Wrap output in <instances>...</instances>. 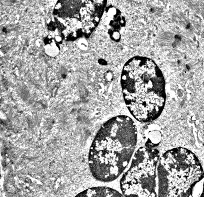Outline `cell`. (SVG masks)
<instances>
[{"mask_svg":"<svg viewBox=\"0 0 204 197\" xmlns=\"http://www.w3.org/2000/svg\"><path fill=\"white\" fill-rule=\"evenodd\" d=\"M157 197H193L196 185L204 178V171L193 152L182 147L166 151L157 167Z\"/></svg>","mask_w":204,"mask_h":197,"instance_id":"cell-3","label":"cell"},{"mask_svg":"<svg viewBox=\"0 0 204 197\" xmlns=\"http://www.w3.org/2000/svg\"><path fill=\"white\" fill-rule=\"evenodd\" d=\"M75 197H124L117 190L110 187L99 186L90 188L79 193Z\"/></svg>","mask_w":204,"mask_h":197,"instance_id":"cell-5","label":"cell"},{"mask_svg":"<svg viewBox=\"0 0 204 197\" xmlns=\"http://www.w3.org/2000/svg\"><path fill=\"white\" fill-rule=\"evenodd\" d=\"M124 101L133 117L151 122L160 116L166 100L165 79L154 61L135 56L124 65L121 76Z\"/></svg>","mask_w":204,"mask_h":197,"instance_id":"cell-2","label":"cell"},{"mask_svg":"<svg viewBox=\"0 0 204 197\" xmlns=\"http://www.w3.org/2000/svg\"><path fill=\"white\" fill-rule=\"evenodd\" d=\"M78 46L79 49L85 50L88 48V42L85 39H79L78 42Z\"/></svg>","mask_w":204,"mask_h":197,"instance_id":"cell-7","label":"cell"},{"mask_svg":"<svg viewBox=\"0 0 204 197\" xmlns=\"http://www.w3.org/2000/svg\"><path fill=\"white\" fill-rule=\"evenodd\" d=\"M160 152L151 147H142L136 150L128 170L120 181L124 197H157L156 170Z\"/></svg>","mask_w":204,"mask_h":197,"instance_id":"cell-4","label":"cell"},{"mask_svg":"<svg viewBox=\"0 0 204 197\" xmlns=\"http://www.w3.org/2000/svg\"><path fill=\"white\" fill-rule=\"evenodd\" d=\"M45 51L49 56L55 57L59 54L60 48L58 44L52 36H48L45 40Z\"/></svg>","mask_w":204,"mask_h":197,"instance_id":"cell-6","label":"cell"},{"mask_svg":"<svg viewBox=\"0 0 204 197\" xmlns=\"http://www.w3.org/2000/svg\"><path fill=\"white\" fill-rule=\"evenodd\" d=\"M137 141V128L132 118L121 115L107 120L89 149L88 165L92 176L103 182L116 179L130 162Z\"/></svg>","mask_w":204,"mask_h":197,"instance_id":"cell-1","label":"cell"},{"mask_svg":"<svg viewBox=\"0 0 204 197\" xmlns=\"http://www.w3.org/2000/svg\"><path fill=\"white\" fill-rule=\"evenodd\" d=\"M200 197H204V184H203V191H202V193L201 196Z\"/></svg>","mask_w":204,"mask_h":197,"instance_id":"cell-8","label":"cell"}]
</instances>
